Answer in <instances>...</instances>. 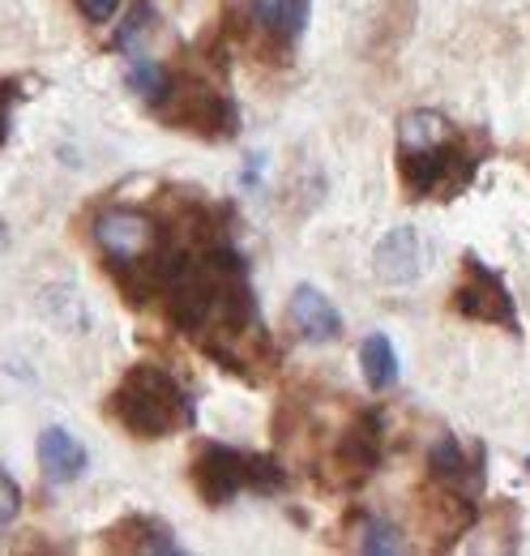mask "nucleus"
Segmentation results:
<instances>
[{"instance_id":"obj_18","label":"nucleus","mask_w":530,"mask_h":556,"mask_svg":"<svg viewBox=\"0 0 530 556\" xmlns=\"http://www.w3.org/2000/svg\"><path fill=\"white\" fill-rule=\"evenodd\" d=\"M43 313H48L61 330H68V334L86 326V304L77 300L73 287H48V291H43Z\"/></svg>"},{"instance_id":"obj_22","label":"nucleus","mask_w":530,"mask_h":556,"mask_svg":"<svg viewBox=\"0 0 530 556\" xmlns=\"http://www.w3.org/2000/svg\"><path fill=\"white\" fill-rule=\"evenodd\" d=\"M17 509H22V488L0 471V527H9L17 518Z\"/></svg>"},{"instance_id":"obj_2","label":"nucleus","mask_w":530,"mask_h":556,"mask_svg":"<svg viewBox=\"0 0 530 556\" xmlns=\"http://www.w3.org/2000/svg\"><path fill=\"white\" fill-rule=\"evenodd\" d=\"M479 159L458 141H445L437 150H398V176L406 198H458L475 180Z\"/></svg>"},{"instance_id":"obj_5","label":"nucleus","mask_w":530,"mask_h":556,"mask_svg":"<svg viewBox=\"0 0 530 556\" xmlns=\"http://www.w3.org/2000/svg\"><path fill=\"white\" fill-rule=\"evenodd\" d=\"M94 240H99L103 257L112 262V270H116V266H137V262L159 257V231H154V223H150L146 214L125 210V206L99 214Z\"/></svg>"},{"instance_id":"obj_17","label":"nucleus","mask_w":530,"mask_h":556,"mask_svg":"<svg viewBox=\"0 0 530 556\" xmlns=\"http://www.w3.org/2000/svg\"><path fill=\"white\" fill-rule=\"evenodd\" d=\"M116 531H129L132 535L125 544H116L121 553H180L172 531L163 522H154V518H125V522H116Z\"/></svg>"},{"instance_id":"obj_6","label":"nucleus","mask_w":530,"mask_h":556,"mask_svg":"<svg viewBox=\"0 0 530 556\" xmlns=\"http://www.w3.org/2000/svg\"><path fill=\"white\" fill-rule=\"evenodd\" d=\"M381 454H386V424L377 412H364L342 432V441L333 450V471H338L342 484L355 488L381 467Z\"/></svg>"},{"instance_id":"obj_26","label":"nucleus","mask_w":530,"mask_h":556,"mask_svg":"<svg viewBox=\"0 0 530 556\" xmlns=\"http://www.w3.org/2000/svg\"><path fill=\"white\" fill-rule=\"evenodd\" d=\"M527 471H530V458H527Z\"/></svg>"},{"instance_id":"obj_9","label":"nucleus","mask_w":530,"mask_h":556,"mask_svg":"<svg viewBox=\"0 0 530 556\" xmlns=\"http://www.w3.org/2000/svg\"><path fill=\"white\" fill-rule=\"evenodd\" d=\"M373 266H377V278L390 282V287H406L424 275L428 266V244L419 236V227H394L381 236L377 253H373Z\"/></svg>"},{"instance_id":"obj_3","label":"nucleus","mask_w":530,"mask_h":556,"mask_svg":"<svg viewBox=\"0 0 530 556\" xmlns=\"http://www.w3.org/2000/svg\"><path fill=\"white\" fill-rule=\"evenodd\" d=\"M159 108H163L172 129H185V134H198V138L210 141L236 134V108L210 81H180V86H172Z\"/></svg>"},{"instance_id":"obj_19","label":"nucleus","mask_w":530,"mask_h":556,"mask_svg":"<svg viewBox=\"0 0 530 556\" xmlns=\"http://www.w3.org/2000/svg\"><path fill=\"white\" fill-rule=\"evenodd\" d=\"M244 480H249V492L274 496V492H282V484H287V471L269 454H244Z\"/></svg>"},{"instance_id":"obj_8","label":"nucleus","mask_w":530,"mask_h":556,"mask_svg":"<svg viewBox=\"0 0 530 556\" xmlns=\"http://www.w3.org/2000/svg\"><path fill=\"white\" fill-rule=\"evenodd\" d=\"M475 522H479V505L470 501V492L437 484L424 496V527H428V535L437 540V548L458 544Z\"/></svg>"},{"instance_id":"obj_14","label":"nucleus","mask_w":530,"mask_h":556,"mask_svg":"<svg viewBox=\"0 0 530 556\" xmlns=\"http://www.w3.org/2000/svg\"><path fill=\"white\" fill-rule=\"evenodd\" d=\"M454 141V125L441 116V112H406L398 121V150H437Z\"/></svg>"},{"instance_id":"obj_24","label":"nucleus","mask_w":530,"mask_h":556,"mask_svg":"<svg viewBox=\"0 0 530 556\" xmlns=\"http://www.w3.org/2000/svg\"><path fill=\"white\" fill-rule=\"evenodd\" d=\"M9 108H13V90L0 81V141L9 138Z\"/></svg>"},{"instance_id":"obj_16","label":"nucleus","mask_w":530,"mask_h":556,"mask_svg":"<svg viewBox=\"0 0 530 556\" xmlns=\"http://www.w3.org/2000/svg\"><path fill=\"white\" fill-rule=\"evenodd\" d=\"M125 86H129L137 99H146L150 108H159V103L167 99V90H172V73L163 70L159 61H150V56L132 52L129 65H125Z\"/></svg>"},{"instance_id":"obj_10","label":"nucleus","mask_w":530,"mask_h":556,"mask_svg":"<svg viewBox=\"0 0 530 556\" xmlns=\"http://www.w3.org/2000/svg\"><path fill=\"white\" fill-rule=\"evenodd\" d=\"M287 317H291V330H295L300 339H308V343H333V339L342 334L338 308L326 300V291H317V287H308V282L291 291Z\"/></svg>"},{"instance_id":"obj_12","label":"nucleus","mask_w":530,"mask_h":556,"mask_svg":"<svg viewBox=\"0 0 530 556\" xmlns=\"http://www.w3.org/2000/svg\"><path fill=\"white\" fill-rule=\"evenodd\" d=\"M39 467L48 476V484H73L86 471V450L81 441H73L65 428H43L39 437Z\"/></svg>"},{"instance_id":"obj_1","label":"nucleus","mask_w":530,"mask_h":556,"mask_svg":"<svg viewBox=\"0 0 530 556\" xmlns=\"http://www.w3.org/2000/svg\"><path fill=\"white\" fill-rule=\"evenodd\" d=\"M108 416L116 419L129 437L159 441V437H172L189 424V399L176 386V377H167L163 368L132 364L108 399Z\"/></svg>"},{"instance_id":"obj_21","label":"nucleus","mask_w":530,"mask_h":556,"mask_svg":"<svg viewBox=\"0 0 530 556\" xmlns=\"http://www.w3.org/2000/svg\"><path fill=\"white\" fill-rule=\"evenodd\" d=\"M150 17H154V13H150V4H146V0H137V4L129 9V17H125V26L112 35V48H121V52H129L132 56V52H137V39H146V35H150Z\"/></svg>"},{"instance_id":"obj_25","label":"nucleus","mask_w":530,"mask_h":556,"mask_svg":"<svg viewBox=\"0 0 530 556\" xmlns=\"http://www.w3.org/2000/svg\"><path fill=\"white\" fill-rule=\"evenodd\" d=\"M4 244H9V227L0 223V249H4Z\"/></svg>"},{"instance_id":"obj_23","label":"nucleus","mask_w":530,"mask_h":556,"mask_svg":"<svg viewBox=\"0 0 530 556\" xmlns=\"http://www.w3.org/2000/svg\"><path fill=\"white\" fill-rule=\"evenodd\" d=\"M77 9H81L90 22H112L116 9H121V0H77Z\"/></svg>"},{"instance_id":"obj_20","label":"nucleus","mask_w":530,"mask_h":556,"mask_svg":"<svg viewBox=\"0 0 530 556\" xmlns=\"http://www.w3.org/2000/svg\"><path fill=\"white\" fill-rule=\"evenodd\" d=\"M359 553L381 556V553H402V540H398V527L386 518H368L359 527Z\"/></svg>"},{"instance_id":"obj_7","label":"nucleus","mask_w":530,"mask_h":556,"mask_svg":"<svg viewBox=\"0 0 530 556\" xmlns=\"http://www.w3.org/2000/svg\"><path fill=\"white\" fill-rule=\"evenodd\" d=\"M193 488L205 505H227L236 501L249 480H244V450L231 445H205L193 458Z\"/></svg>"},{"instance_id":"obj_15","label":"nucleus","mask_w":530,"mask_h":556,"mask_svg":"<svg viewBox=\"0 0 530 556\" xmlns=\"http://www.w3.org/2000/svg\"><path fill=\"white\" fill-rule=\"evenodd\" d=\"M359 368H364V381L373 394H386L398 386V351L386 334H368L359 343Z\"/></svg>"},{"instance_id":"obj_11","label":"nucleus","mask_w":530,"mask_h":556,"mask_svg":"<svg viewBox=\"0 0 530 556\" xmlns=\"http://www.w3.org/2000/svg\"><path fill=\"white\" fill-rule=\"evenodd\" d=\"M428 467H432V480H437V484L458 488V492H470V496L483 484V454H479V450L466 454L454 437H445V441L432 445Z\"/></svg>"},{"instance_id":"obj_4","label":"nucleus","mask_w":530,"mask_h":556,"mask_svg":"<svg viewBox=\"0 0 530 556\" xmlns=\"http://www.w3.org/2000/svg\"><path fill=\"white\" fill-rule=\"evenodd\" d=\"M450 304H454V313H463L466 321H488V326H501V330H518V308H514L509 287L475 253L463 257V278H458Z\"/></svg>"},{"instance_id":"obj_13","label":"nucleus","mask_w":530,"mask_h":556,"mask_svg":"<svg viewBox=\"0 0 530 556\" xmlns=\"http://www.w3.org/2000/svg\"><path fill=\"white\" fill-rule=\"evenodd\" d=\"M253 17L269 30L278 48H287L308 22V0H253Z\"/></svg>"}]
</instances>
